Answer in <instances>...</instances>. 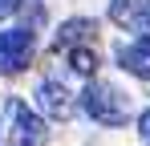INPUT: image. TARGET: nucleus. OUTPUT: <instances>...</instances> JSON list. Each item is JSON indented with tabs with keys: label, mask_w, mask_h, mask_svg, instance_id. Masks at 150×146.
I'll return each instance as SVG.
<instances>
[{
	"label": "nucleus",
	"mask_w": 150,
	"mask_h": 146,
	"mask_svg": "<svg viewBox=\"0 0 150 146\" xmlns=\"http://www.w3.org/2000/svg\"><path fill=\"white\" fill-rule=\"evenodd\" d=\"M33 57V33L28 28H8L0 33V73H21Z\"/></svg>",
	"instance_id": "7ed1b4c3"
},
{
	"label": "nucleus",
	"mask_w": 150,
	"mask_h": 146,
	"mask_svg": "<svg viewBox=\"0 0 150 146\" xmlns=\"http://www.w3.org/2000/svg\"><path fill=\"white\" fill-rule=\"evenodd\" d=\"M81 110L101 126H122L130 118V97L110 81H89L85 94H81Z\"/></svg>",
	"instance_id": "f257e3e1"
},
{
	"label": "nucleus",
	"mask_w": 150,
	"mask_h": 146,
	"mask_svg": "<svg viewBox=\"0 0 150 146\" xmlns=\"http://www.w3.org/2000/svg\"><path fill=\"white\" fill-rule=\"evenodd\" d=\"M69 69H73V73H81V77H89V73L98 69V53H93L89 45L69 49Z\"/></svg>",
	"instance_id": "6e6552de"
},
{
	"label": "nucleus",
	"mask_w": 150,
	"mask_h": 146,
	"mask_svg": "<svg viewBox=\"0 0 150 146\" xmlns=\"http://www.w3.org/2000/svg\"><path fill=\"white\" fill-rule=\"evenodd\" d=\"M37 101H41V110H45L53 122H65L73 114V101H69V94H65L61 81H41V85H37Z\"/></svg>",
	"instance_id": "423d86ee"
},
{
	"label": "nucleus",
	"mask_w": 150,
	"mask_h": 146,
	"mask_svg": "<svg viewBox=\"0 0 150 146\" xmlns=\"http://www.w3.org/2000/svg\"><path fill=\"white\" fill-rule=\"evenodd\" d=\"M16 8H21V0H0V21H8Z\"/></svg>",
	"instance_id": "9d476101"
},
{
	"label": "nucleus",
	"mask_w": 150,
	"mask_h": 146,
	"mask_svg": "<svg viewBox=\"0 0 150 146\" xmlns=\"http://www.w3.org/2000/svg\"><path fill=\"white\" fill-rule=\"evenodd\" d=\"M98 37V21H85V16H73V21H65L61 28H57V41H53V49H77V45H89Z\"/></svg>",
	"instance_id": "0eeeda50"
},
{
	"label": "nucleus",
	"mask_w": 150,
	"mask_h": 146,
	"mask_svg": "<svg viewBox=\"0 0 150 146\" xmlns=\"http://www.w3.org/2000/svg\"><path fill=\"white\" fill-rule=\"evenodd\" d=\"M138 138H142V146H150V110L138 114Z\"/></svg>",
	"instance_id": "1a4fd4ad"
},
{
	"label": "nucleus",
	"mask_w": 150,
	"mask_h": 146,
	"mask_svg": "<svg viewBox=\"0 0 150 146\" xmlns=\"http://www.w3.org/2000/svg\"><path fill=\"white\" fill-rule=\"evenodd\" d=\"M0 146H4V142H0Z\"/></svg>",
	"instance_id": "9b49d317"
},
{
	"label": "nucleus",
	"mask_w": 150,
	"mask_h": 146,
	"mask_svg": "<svg viewBox=\"0 0 150 146\" xmlns=\"http://www.w3.org/2000/svg\"><path fill=\"white\" fill-rule=\"evenodd\" d=\"M110 21L126 33L150 37V0H110Z\"/></svg>",
	"instance_id": "20e7f679"
},
{
	"label": "nucleus",
	"mask_w": 150,
	"mask_h": 146,
	"mask_svg": "<svg viewBox=\"0 0 150 146\" xmlns=\"http://www.w3.org/2000/svg\"><path fill=\"white\" fill-rule=\"evenodd\" d=\"M118 65L134 77L150 81V37H138L130 45H118Z\"/></svg>",
	"instance_id": "39448f33"
},
{
	"label": "nucleus",
	"mask_w": 150,
	"mask_h": 146,
	"mask_svg": "<svg viewBox=\"0 0 150 146\" xmlns=\"http://www.w3.org/2000/svg\"><path fill=\"white\" fill-rule=\"evenodd\" d=\"M49 130L37 114H28V106L12 101L8 106V146H45Z\"/></svg>",
	"instance_id": "f03ea898"
}]
</instances>
